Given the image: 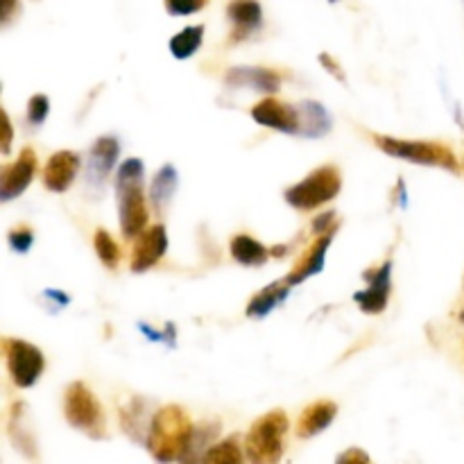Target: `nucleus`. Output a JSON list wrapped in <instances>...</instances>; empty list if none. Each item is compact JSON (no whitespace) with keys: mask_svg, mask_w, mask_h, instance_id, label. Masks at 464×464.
I'll return each instance as SVG.
<instances>
[{"mask_svg":"<svg viewBox=\"0 0 464 464\" xmlns=\"http://www.w3.org/2000/svg\"><path fill=\"white\" fill-rule=\"evenodd\" d=\"M329 3H338V0H329Z\"/></svg>","mask_w":464,"mask_h":464,"instance_id":"obj_38","label":"nucleus"},{"mask_svg":"<svg viewBox=\"0 0 464 464\" xmlns=\"http://www.w3.org/2000/svg\"><path fill=\"white\" fill-rule=\"evenodd\" d=\"M290 424L284 411H272L258 417L245 438V456L249 462L276 464L284 456V438Z\"/></svg>","mask_w":464,"mask_h":464,"instance_id":"obj_3","label":"nucleus"},{"mask_svg":"<svg viewBox=\"0 0 464 464\" xmlns=\"http://www.w3.org/2000/svg\"><path fill=\"white\" fill-rule=\"evenodd\" d=\"M7 240H9V245H12L14 252L25 254L27 249L32 247V243H34V234H32L27 227H16L14 231H9Z\"/></svg>","mask_w":464,"mask_h":464,"instance_id":"obj_29","label":"nucleus"},{"mask_svg":"<svg viewBox=\"0 0 464 464\" xmlns=\"http://www.w3.org/2000/svg\"><path fill=\"white\" fill-rule=\"evenodd\" d=\"M290 290L293 288H290L284 279L275 281V284H270L267 288H263L258 295H254L252 302L247 304V311L245 313H247V317L261 320V317H266L267 313L275 311V308L279 306L285 297H288Z\"/></svg>","mask_w":464,"mask_h":464,"instance_id":"obj_21","label":"nucleus"},{"mask_svg":"<svg viewBox=\"0 0 464 464\" xmlns=\"http://www.w3.org/2000/svg\"><path fill=\"white\" fill-rule=\"evenodd\" d=\"M227 16L234 23V34H231V39L243 41L245 36L252 34L256 27H261V3H258V0H231V3L227 5Z\"/></svg>","mask_w":464,"mask_h":464,"instance_id":"obj_17","label":"nucleus"},{"mask_svg":"<svg viewBox=\"0 0 464 464\" xmlns=\"http://www.w3.org/2000/svg\"><path fill=\"white\" fill-rule=\"evenodd\" d=\"M252 118L263 127L284 131V134H299V111L297 104H285L276 98H266L252 109Z\"/></svg>","mask_w":464,"mask_h":464,"instance_id":"obj_11","label":"nucleus"},{"mask_svg":"<svg viewBox=\"0 0 464 464\" xmlns=\"http://www.w3.org/2000/svg\"><path fill=\"white\" fill-rule=\"evenodd\" d=\"M320 63L326 68V71L331 72V75L335 77V80H338V82H347V75H344V71H343V68H340V63L335 62V59L331 57V54L322 53L320 54Z\"/></svg>","mask_w":464,"mask_h":464,"instance_id":"obj_32","label":"nucleus"},{"mask_svg":"<svg viewBox=\"0 0 464 464\" xmlns=\"http://www.w3.org/2000/svg\"><path fill=\"white\" fill-rule=\"evenodd\" d=\"M208 0H166V9L170 16H188L207 7Z\"/></svg>","mask_w":464,"mask_h":464,"instance_id":"obj_28","label":"nucleus"},{"mask_svg":"<svg viewBox=\"0 0 464 464\" xmlns=\"http://www.w3.org/2000/svg\"><path fill=\"white\" fill-rule=\"evenodd\" d=\"M168 252V231L163 225L150 227L148 231L139 236L134 245V252H131V272L140 275V272H148L166 256Z\"/></svg>","mask_w":464,"mask_h":464,"instance_id":"obj_10","label":"nucleus"},{"mask_svg":"<svg viewBox=\"0 0 464 464\" xmlns=\"http://www.w3.org/2000/svg\"><path fill=\"white\" fill-rule=\"evenodd\" d=\"M362 276H365V281H370V288L353 295V302L358 304L362 313L379 315L388 308L390 290H392V261H385L383 266L367 270Z\"/></svg>","mask_w":464,"mask_h":464,"instance_id":"obj_9","label":"nucleus"},{"mask_svg":"<svg viewBox=\"0 0 464 464\" xmlns=\"http://www.w3.org/2000/svg\"><path fill=\"white\" fill-rule=\"evenodd\" d=\"M229 89H252L261 93H276L281 89V75L263 66H234L225 72Z\"/></svg>","mask_w":464,"mask_h":464,"instance_id":"obj_12","label":"nucleus"},{"mask_svg":"<svg viewBox=\"0 0 464 464\" xmlns=\"http://www.w3.org/2000/svg\"><path fill=\"white\" fill-rule=\"evenodd\" d=\"M460 322H464V311L460 313Z\"/></svg>","mask_w":464,"mask_h":464,"instance_id":"obj_37","label":"nucleus"},{"mask_svg":"<svg viewBox=\"0 0 464 464\" xmlns=\"http://www.w3.org/2000/svg\"><path fill=\"white\" fill-rule=\"evenodd\" d=\"M145 166L140 159H127L116 175V199L121 231L125 238H139L148 225V207L143 193Z\"/></svg>","mask_w":464,"mask_h":464,"instance_id":"obj_2","label":"nucleus"},{"mask_svg":"<svg viewBox=\"0 0 464 464\" xmlns=\"http://www.w3.org/2000/svg\"><path fill=\"white\" fill-rule=\"evenodd\" d=\"M118 154H121V143L113 136H100L93 143V148H91L89 181L93 179L102 184L109 172H111V168L116 166Z\"/></svg>","mask_w":464,"mask_h":464,"instance_id":"obj_19","label":"nucleus"},{"mask_svg":"<svg viewBox=\"0 0 464 464\" xmlns=\"http://www.w3.org/2000/svg\"><path fill=\"white\" fill-rule=\"evenodd\" d=\"M93 247L95 254L100 256V261L104 263V267L109 270H116L118 263H121V247L116 245V240L111 238V234L104 229H98L93 236Z\"/></svg>","mask_w":464,"mask_h":464,"instance_id":"obj_26","label":"nucleus"},{"mask_svg":"<svg viewBox=\"0 0 464 464\" xmlns=\"http://www.w3.org/2000/svg\"><path fill=\"white\" fill-rule=\"evenodd\" d=\"M335 225H338V222H335V213L326 211V213H322V216H317L315 220H313V231H315V234H326V231L334 229Z\"/></svg>","mask_w":464,"mask_h":464,"instance_id":"obj_31","label":"nucleus"},{"mask_svg":"<svg viewBox=\"0 0 464 464\" xmlns=\"http://www.w3.org/2000/svg\"><path fill=\"white\" fill-rule=\"evenodd\" d=\"M80 154L71 152V150H62V152H54L48 159L44 168V186L53 193H63V190L71 188V184L75 181L77 172H80Z\"/></svg>","mask_w":464,"mask_h":464,"instance_id":"obj_13","label":"nucleus"},{"mask_svg":"<svg viewBox=\"0 0 464 464\" xmlns=\"http://www.w3.org/2000/svg\"><path fill=\"white\" fill-rule=\"evenodd\" d=\"M139 331H140V334L148 335L150 340H154V343H170V344H175V338H177L175 324H166V334H161V331H154L150 324H139Z\"/></svg>","mask_w":464,"mask_h":464,"instance_id":"obj_30","label":"nucleus"},{"mask_svg":"<svg viewBox=\"0 0 464 464\" xmlns=\"http://www.w3.org/2000/svg\"><path fill=\"white\" fill-rule=\"evenodd\" d=\"M335 415H338V403L329 401V399H320V401L311 403L308 408H304L302 417L297 421V438H315V435H320L322 430L334 424Z\"/></svg>","mask_w":464,"mask_h":464,"instance_id":"obj_15","label":"nucleus"},{"mask_svg":"<svg viewBox=\"0 0 464 464\" xmlns=\"http://www.w3.org/2000/svg\"><path fill=\"white\" fill-rule=\"evenodd\" d=\"M36 170H39L36 152L32 148H23L16 161L3 166V170H0V202H9V199L25 193V188L34 179Z\"/></svg>","mask_w":464,"mask_h":464,"instance_id":"obj_8","label":"nucleus"},{"mask_svg":"<svg viewBox=\"0 0 464 464\" xmlns=\"http://www.w3.org/2000/svg\"><path fill=\"white\" fill-rule=\"evenodd\" d=\"M193 430L195 426L184 408L166 406L157 411V415L150 421L145 447L159 462L181 460L193 438Z\"/></svg>","mask_w":464,"mask_h":464,"instance_id":"obj_1","label":"nucleus"},{"mask_svg":"<svg viewBox=\"0 0 464 464\" xmlns=\"http://www.w3.org/2000/svg\"><path fill=\"white\" fill-rule=\"evenodd\" d=\"M299 111V134L304 139H322L331 131L334 121H331V113L322 107L315 100H304L297 104Z\"/></svg>","mask_w":464,"mask_h":464,"instance_id":"obj_18","label":"nucleus"},{"mask_svg":"<svg viewBox=\"0 0 464 464\" xmlns=\"http://www.w3.org/2000/svg\"><path fill=\"white\" fill-rule=\"evenodd\" d=\"M177 184H179V177H177V168L172 163H166L163 168H159V172L154 175L152 186H150V198H152L154 211L161 216L168 211L172 198H175Z\"/></svg>","mask_w":464,"mask_h":464,"instance_id":"obj_20","label":"nucleus"},{"mask_svg":"<svg viewBox=\"0 0 464 464\" xmlns=\"http://www.w3.org/2000/svg\"><path fill=\"white\" fill-rule=\"evenodd\" d=\"M48 111H50L48 95H44V93L32 95L30 102H27V122L34 127H41L44 125L45 118H48Z\"/></svg>","mask_w":464,"mask_h":464,"instance_id":"obj_27","label":"nucleus"},{"mask_svg":"<svg viewBox=\"0 0 464 464\" xmlns=\"http://www.w3.org/2000/svg\"><path fill=\"white\" fill-rule=\"evenodd\" d=\"M272 256H284V254H285V245H279V247H276V249H272Z\"/></svg>","mask_w":464,"mask_h":464,"instance_id":"obj_36","label":"nucleus"},{"mask_svg":"<svg viewBox=\"0 0 464 464\" xmlns=\"http://www.w3.org/2000/svg\"><path fill=\"white\" fill-rule=\"evenodd\" d=\"M335 231H338V225H335L334 229L326 231V234H322L320 238H317L315 243H313L311 247L304 252V256L299 258L297 266L293 267V272H290V275L284 279L290 288L304 284L308 276H315L324 270V258H326V252H329V245H331V240H334Z\"/></svg>","mask_w":464,"mask_h":464,"instance_id":"obj_14","label":"nucleus"},{"mask_svg":"<svg viewBox=\"0 0 464 464\" xmlns=\"http://www.w3.org/2000/svg\"><path fill=\"white\" fill-rule=\"evenodd\" d=\"M9 438H12L16 451H21L23 456L36 460L39 453H36V440L34 430H32L30 417H27V403L16 401L9 411Z\"/></svg>","mask_w":464,"mask_h":464,"instance_id":"obj_16","label":"nucleus"},{"mask_svg":"<svg viewBox=\"0 0 464 464\" xmlns=\"http://www.w3.org/2000/svg\"><path fill=\"white\" fill-rule=\"evenodd\" d=\"M231 256L238 263H243V266H263L272 254L270 249L263 243H258L256 238L243 234L236 236V238L231 240Z\"/></svg>","mask_w":464,"mask_h":464,"instance_id":"obj_22","label":"nucleus"},{"mask_svg":"<svg viewBox=\"0 0 464 464\" xmlns=\"http://www.w3.org/2000/svg\"><path fill=\"white\" fill-rule=\"evenodd\" d=\"M243 449L240 447L238 435L222 440V442L213 444L207 453L202 456V462L207 464H238L243 460Z\"/></svg>","mask_w":464,"mask_h":464,"instance_id":"obj_24","label":"nucleus"},{"mask_svg":"<svg viewBox=\"0 0 464 464\" xmlns=\"http://www.w3.org/2000/svg\"><path fill=\"white\" fill-rule=\"evenodd\" d=\"M338 462H344V464H349V462H370V456H367V453H362L361 449H349V451H344L343 456H338Z\"/></svg>","mask_w":464,"mask_h":464,"instance_id":"obj_34","label":"nucleus"},{"mask_svg":"<svg viewBox=\"0 0 464 464\" xmlns=\"http://www.w3.org/2000/svg\"><path fill=\"white\" fill-rule=\"evenodd\" d=\"M204 41V25L184 27L179 34L170 39V53L175 59H188L199 50Z\"/></svg>","mask_w":464,"mask_h":464,"instance_id":"obj_23","label":"nucleus"},{"mask_svg":"<svg viewBox=\"0 0 464 464\" xmlns=\"http://www.w3.org/2000/svg\"><path fill=\"white\" fill-rule=\"evenodd\" d=\"M220 435V421H211V424H202L193 430V438H190L188 449H186L184 458L181 462H193V460H202V449H211L213 447V438Z\"/></svg>","mask_w":464,"mask_h":464,"instance_id":"obj_25","label":"nucleus"},{"mask_svg":"<svg viewBox=\"0 0 464 464\" xmlns=\"http://www.w3.org/2000/svg\"><path fill=\"white\" fill-rule=\"evenodd\" d=\"M340 188H343V175H340L338 166L329 163V166H320L317 170H313L299 184L290 186L285 190V202L297 211H313V208L338 198Z\"/></svg>","mask_w":464,"mask_h":464,"instance_id":"obj_6","label":"nucleus"},{"mask_svg":"<svg viewBox=\"0 0 464 464\" xmlns=\"http://www.w3.org/2000/svg\"><path fill=\"white\" fill-rule=\"evenodd\" d=\"M12 139H14L12 122H9L7 111H3V154H9V148H12Z\"/></svg>","mask_w":464,"mask_h":464,"instance_id":"obj_35","label":"nucleus"},{"mask_svg":"<svg viewBox=\"0 0 464 464\" xmlns=\"http://www.w3.org/2000/svg\"><path fill=\"white\" fill-rule=\"evenodd\" d=\"M374 143L385 154H390L394 159L420 163V166L444 168V170L460 172V163H458L456 152L444 143H435V140H406L394 139V136H374Z\"/></svg>","mask_w":464,"mask_h":464,"instance_id":"obj_4","label":"nucleus"},{"mask_svg":"<svg viewBox=\"0 0 464 464\" xmlns=\"http://www.w3.org/2000/svg\"><path fill=\"white\" fill-rule=\"evenodd\" d=\"M3 353L7 361L9 376L18 388H32L44 374L45 358L34 344L18 338H3Z\"/></svg>","mask_w":464,"mask_h":464,"instance_id":"obj_7","label":"nucleus"},{"mask_svg":"<svg viewBox=\"0 0 464 464\" xmlns=\"http://www.w3.org/2000/svg\"><path fill=\"white\" fill-rule=\"evenodd\" d=\"M63 417L72 429L82 430L91 440H107V420H104L102 406L82 381H75L66 388Z\"/></svg>","mask_w":464,"mask_h":464,"instance_id":"obj_5","label":"nucleus"},{"mask_svg":"<svg viewBox=\"0 0 464 464\" xmlns=\"http://www.w3.org/2000/svg\"><path fill=\"white\" fill-rule=\"evenodd\" d=\"M18 14H21V3L18 0H3V27H7Z\"/></svg>","mask_w":464,"mask_h":464,"instance_id":"obj_33","label":"nucleus"}]
</instances>
